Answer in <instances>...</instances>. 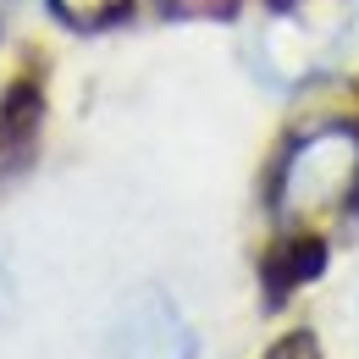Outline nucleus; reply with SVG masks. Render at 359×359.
I'll list each match as a JSON object with an SVG mask.
<instances>
[{"instance_id": "7ed1b4c3", "label": "nucleus", "mask_w": 359, "mask_h": 359, "mask_svg": "<svg viewBox=\"0 0 359 359\" xmlns=\"http://www.w3.org/2000/svg\"><path fill=\"white\" fill-rule=\"evenodd\" d=\"M39 116H45L39 83H34V78L11 83L6 105H0V155H17V149H28V144H34V133H39Z\"/></svg>"}, {"instance_id": "39448f33", "label": "nucleus", "mask_w": 359, "mask_h": 359, "mask_svg": "<svg viewBox=\"0 0 359 359\" xmlns=\"http://www.w3.org/2000/svg\"><path fill=\"white\" fill-rule=\"evenodd\" d=\"M161 11L177 22H222L238 11V0H161Z\"/></svg>"}, {"instance_id": "423d86ee", "label": "nucleus", "mask_w": 359, "mask_h": 359, "mask_svg": "<svg viewBox=\"0 0 359 359\" xmlns=\"http://www.w3.org/2000/svg\"><path fill=\"white\" fill-rule=\"evenodd\" d=\"M266 359H320V343H315L310 332H287L282 343H271Z\"/></svg>"}, {"instance_id": "f257e3e1", "label": "nucleus", "mask_w": 359, "mask_h": 359, "mask_svg": "<svg viewBox=\"0 0 359 359\" xmlns=\"http://www.w3.org/2000/svg\"><path fill=\"white\" fill-rule=\"evenodd\" d=\"M359 194V128H320L299 138L276 172L282 216H332Z\"/></svg>"}, {"instance_id": "20e7f679", "label": "nucleus", "mask_w": 359, "mask_h": 359, "mask_svg": "<svg viewBox=\"0 0 359 359\" xmlns=\"http://www.w3.org/2000/svg\"><path fill=\"white\" fill-rule=\"evenodd\" d=\"M50 11H55L67 28L94 34V28H111V22H122V17L133 11V0H50Z\"/></svg>"}, {"instance_id": "f03ea898", "label": "nucleus", "mask_w": 359, "mask_h": 359, "mask_svg": "<svg viewBox=\"0 0 359 359\" xmlns=\"http://www.w3.org/2000/svg\"><path fill=\"white\" fill-rule=\"evenodd\" d=\"M320 271H326V243H320V238H310V232L282 238V243L271 249V260H266V293H271V304H276L282 293H293L299 282L320 276Z\"/></svg>"}]
</instances>
